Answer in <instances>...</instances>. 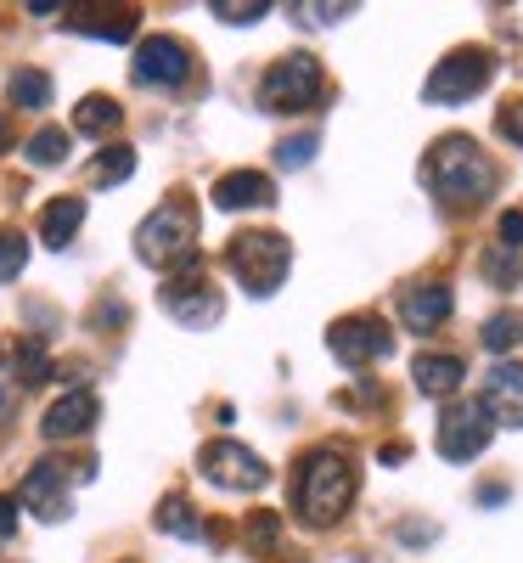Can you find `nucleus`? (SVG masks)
Here are the masks:
<instances>
[{
	"label": "nucleus",
	"instance_id": "obj_1",
	"mask_svg": "<svg viewBox=\"0 0 523 563\" xmlns=\"http://www.w3.org/2000/svg\"><path fill=\"white\" fill-rule=\"evenodd\" d=\"M349 496H355V462H349V451L315 445L299 462V474H293V507L304 512V525H315V530L338 525V512L349 507Z\"/></svg>",
	"mask_w": 523,
	"mask_h": 563
},
{
	"label": "nucleus",
	"instance_id": "obj_2",
	"mask_svg": "<svg viewBox=\"0 0 523 563\" xmlns=\"http://www.w3.org/2000/svg\"><path fill=\"white\" fill-rule=\"evenodd\" d=\"M422 180L434 186V198H445V203H485L496 192V164L485 158V147L472 135H445L427 147Z\"/></svg>",
	"mask_w": 523,
	"mask_h": 563
},
{
	"label": "nucleus",
	"instance_id": "obj_3",
	"mask_svg": "<svg viewBox=\"0 0 523 563\" xmlns=\"http://www.w3.org/2000/svg\"><path fill=\"white\" fill-rule=\"evenodd\" d=\"M135 254L153 271H192L198 265V209L186 198L158 203L135 231Z\"/></svg>",
	"mask_w": 523,
	"mask_h": 563
},
{
	"label": "nucleus",
	"instance_id": "obj_4",
	"mask_svg": "<svg viewBox=\"0 0 523 563\" xmlns=\"http://www.w3.org/2000/svg\"><path fill=\"white\" fill-rule=\"evenodd\" d=\"M225 260H231L236 282H243L254 299H270L293 271V243L281 238V231H243V238H231Z\"/></svg>",
	"mask_w": 523,
	"mask_h": 563
},
{
	"label": "nucleus",
	"instance_id": "obj_5",
	"mask_svg": "<svg viewBox=\"0 0 523 563\" xmlns=\"http://www.w3.org/2000/svg\"><path fill=\"white\" fill-rule=\"evenodd\" d=\"M315 97H321V63L310 52L276 57L259 79V108L265 113H299V108H315Z\"/></svg>",
	"mask_w": 523,
	"mask_h": 563
},
{
	"label": "nucleus",
	"instance_id": "obj_6",
	"mask_svg": "<svg viewBox=\"0 0 523 563\" xmlns=\"http://www.w3.org/2000/svg\"><path fill=\"white\" fill-rule=\"evenodd\" d=\"M490 74H496V57L490 52H479V45H456L445 63H434V74H427V85H422V97L439 102V108H456L467 97H479V90L490 85Z\"/></svg>",
	"mask_w": 523,
	"mask_h": 563
},
{
	"label": "nucleus",
	"instance_id": "obj_7",
	"mask_svg": "<svg viewBox=\"0 0 523 563\" xmlns=\"http://www.w3.org/2000/svg\"><path fill=\"white\" fill-rule=\"evenodd\" d=\"M198 467H203V479L220 485V490H265L270 485L265 456L248 451V445H236V440H209L198 451Z\"/></svg>",
	"mask_w": 523,
	"mask_h": 563
},
{
	"label": "nucleus",
	"instance_id": "obj_8",
	"mask_svg": "<svg viewBox=\"0 0 523 563\" xmlns=\"http://www.w3.org/2000/svg\"><path fill=\"white\" fill-rule=\"evenodd\" d=\"M326 350L338 355L344 366H371V361L394 355V333H389L383 316H344V321H332Z\"/></svg>",
	"mask_w": 523,
	"mask_h": 563
},
{
	"label": "nucleus",
	"instance_id": "obj_9",
	"mask_svg": "<svg viewBox=\"0 0 523 563\" xmlns=\"http://www.w3.org/2000/svg\"><path fill=\"white\" fill-rule=\"evenodd\" d=\"M490 434H496V422H490L485 400H461L439 422V456L445 462H472V456L490 445Z\"/></svg>",
	"mask_w": 523,
	"mask_h": 563
},
{
	"label": "nucleus",
	"instance_id": "obj_10",
	"mask_svg": "<svg viewBox=\"0 0 523 563\" xmlns=\"http://www.w3.org/2000/svg\"><path fill=\"white\" fill-rule=\"evenodd\" d=\"M130 74H135L141 85H164V90H175V85L192 79V52H186L175 34H153V40H141V45H135Z\"/></svg>",
	"mask_w": 523,
	"mask_h": 563
},
{
	"label": "nucleus",
	"instance_id": "obj_11",
	"mask_svg": "<svg viewBox=\"0 0 523 563\" xmlns=\"http://www.w3.org/2000/svg\"><path fill=\"white\" fill-rule=\"evenodd\" d=\"M164 310L180 327H214L220 321V294H214V282H203V276H169L164 282Z\"/></svg>",
	"mask_w": 523,
	"mask_h": 563
},
{
	"label": "nucleus",
	"instance_id": "obj_12",
	"mask_svg": "<svg viewBox=\"0 0 523 563\" xmlns=\"http://www.w3.org/2000/svg\"><path fill=\"white\" fill-rule=\"evenodd\" d=\"M18 501L34 512V519H45V525L68 519V479H63V462H34L29 479H23V490H18Z\"/></svg>",
	"mask_w": 523,
	"mask_h": 563
},
{
	"label": "nucleus",
	"instance_id": "obj_13",
	"mask_svg": "<svg viewBox=\"0 0 523 563\" xmlns=\"http://www.w3.org/2000/svg\"><path fill=\"white\" fill-rule=\"evenodd\" d=\"M456 310L450 288L445 282H416V288L400 294V321H405V333H434V327H445Z\"/></svg>",
	"mask_w": 523,
	"mask_h": 563
},
{
	"label": "nucleus",
	"instance_id": "obj_14",
	"mask_svg": "<svg viewBox=\"0 0 523 563\" xmlns=\"http://www.w3.org/2000/svg\"><path fill=\"white\" fill-rule=\"evenodd\" d=\"M485 411L507 429H523V366L518 361H501L485 372Z\"/></svg>",
	"mask_w": 523,
	"mask_h": 563
},
{
	"label": "nucleus",
	"instance_id": "obj_15",
	"mask_svg": "<svg viewBox=\"0 0 523 563\" xmlns=\"http://www.w3.org/2000/svg\"><path fill=\"white\" fill-rule=\"evenodd\" d=\"M265 203H276V186H270V175H259V169H231V175L214 180V209H225V214H236V209H265Z\"/></svg>",
	"mask_w": 523,
	"mask_h": 563
},
{
	"label": "nucleus",
	"instance_id": "obj_16",
	"mask_svg": "<svg viewBox=\"0 0 523 563\" xmlns=\"http://www.w3.org/2000/svg\"><path fill=\"white\" fill-rule=\"evenodd\" d=\"M97 395H90V389H74V395H63L52 411H45V422H40V429H45V440H79V434H90V429H97Z\"/></svg>",
	"mask_w": 523,
	"mask_h": 563
},
{
	"label": "nucleus",
	"instance_id": "obj_17",
	"mask_svg": "<svg viewBox=\"0 0 523 563\" xmlns=\"http://www.w3.org/2000/svg\"><path fill=\"white\" fill-rule=\"evenodd\" d=\"M79 225H85V198H52L40 209V243L45 249H68Z\"/></svg>",
	"mask_w": 523,
	"mask_h": 563
},
{
	"label": "nucleus",
	"instance_id": "obj_18",
	"mask_svg": "<svg viewBox=\"0 0 523 563\" xmlns=\"http://www.w3.org/2000/svg\"><path fill=\"white\" fill-rule=\"evenodd\" d=\"M411 372H416V389H422V395H456L461 378H467L461 355H416Z\"/></svg>",
	"mask_w": 523,
	"mask_h": 563
},
{
	"label": "nucleus",
	"instance_id": "obj_19",
	"mask_svg": "<svg viewBox=\"0 0 523 563\" xmlns=\"http://www.w3.org/2000/svg\"><path fill=\"white\" fill-rule=\"evenodd\" d=\"M153 525L164 530V536H180V541H203L209 530H203V519L192 512V501L186 496H164L158 501V512H153Z\"/></svg>",
	"mask_w": 523,
	"mask_h": 563
},
{
	"label": "nucleus",
	"instance_id": "obj_20",
	"mask_svg": "<svg viewBox=\"0 0 523 563\" xmlns=\"http://www.w3.org/2000/svg\"><path fill=\"white\" fill-rule=\"evenodd\" d=\"M7 97H12V108H29V113L52 108V74H40V68H18V74H12V85H7Z\"/></svg>",
	"mask_w": 523,
	"mask_h": 563
},
{
	"label": "nucleus",
	"instance_id": "obj_21",
	"mask_svg": "<svg viewBox=\"0 0 523 563\" xmlns=\"http://www.w3.org/2000/svg\"><path fill=\"white\" fill-rule=\"evenodd\" d=\"M119 119H124V108L113 97H85L74 108V130L79 135H108V130H119Z\"/></svg>",
	"mask_w": 523,
	"mask_h": 563
},
{
	"label": "nucleus",
	"instance_id": "obj_22",
	"mask_svg": "<svg viewBox=\"0 0 523 563\" xmlns=\"http://www.w3.org/2000/svg\"><path fill=\"white\" fill-rule=\"evenodd\" d=\"M68 29L97 34V40H130L135 34V12H74Z\"/></svg>",
	"mask_w": 523,
	"mask_h": 563
},
{
	"label": "nucleus",
	"instance_id": "obj_23",
	"mask_svg": "<svg viewBox=\"0 0 523 563\" xmlns=\"http://www.w3.org/2000/svg\"><path fill=\"white\" fill-rule=\"evenodd\" d=\"M479 339H485V350H490V355H507V350H518V344H523V316H518V310H501V316H490Z\"/></svg>",
	"mask_w": 523,
	"mask_h": 563
},
{
	"label": "nucleus",
	"instance_id": "obj_24",
	"mask_svg": "<svg viewBox=\"0 0 523 563\" xmlns=\"http://www.w3.org/2000/svg\"><path fill=\"white\" fill-rule=\"evenodd\" d=\"M68 158V130H40L34 141H29V164H40V169H52V164H63Z\"/></svg>",
	"mask_w": 523,
	"mask_h": 563
},
{
	"label": "nucleus",
	"instance_id": "obj_25",
	"mask_svg": "<svg viewBox=\"0 0 523 563\" xmlns=\"http://www.w3.org/2000/svg\"><path fill=\"white\" fill-rule=\"evenodd\" d=\"M29 265V238L23 231H0V282H18Z\"/></svg>",
	"mask_w": 523,
	"mask_h": 563
},
{
	"label": "nucleus",
	"instance_id": "obj_26",
	"mask_svg": "<svg viewBox=\"0 0 523 563\" xmlns=\"http://www.w3.org/2000/svg\"><path fill=\"white\" fill-rule=\"evenodd\" d=\"M130 175H135V153H130V147H102L97 180H102V186H119V180H130Z\"/></svg>",
	"mask_w": 523,
	"mask_h": 563
},
{
	"label": "nucleus",
	"instance_id": "obj_27",
	"mask_svg": "<svg viewBox=\"0 0 523 563\" xmlns=\"http://www.w3.org/2000/svg\"><path fill=\"white\" fill-rule=\"evenodd\" d=\"M18 378H23L29 389L52 378V361H45V350H40V344H23V350H18Z\"/></svg>",
	"mask_w": 523,
	"mask_h": 563
},
{
	"label": "nucleus",
	"instance_id": "obj_28",
	"mask_svg": "<svg viewBox=\"0 0 523 563\" xmlns=\"http://www.w3.org/2000/svg\"><path fill=\"white\" fill-rule=\"evenodd\" d=\"M220 23H259L270 7H265V0H254V7H248V0H214V7H209Z\"/></svg>",
	"mask_w": 523,
	"mask_h": 563
},
{
	"label": "nucleus",
	"instance_id": "obj_29",
	"mask_svg": "<svg viewBox=\"0 0 523 563\" xmlns=\"http://www.w3.org/2000/svg\"><path fill=\"white\" fill-rule=\"evenodd\" d=\"M485 271L501 282V288H518V276H523L518 260H512V249H490V254H485Z\"/></svg>",
	"mask_w": 523,
	"mask_h": 563
},
{
	"label": "nucleus",
	"instance_id": "obj_30",
	"mask_svg": "<svg viewBox=\"0 0 523 563\" xmlns=\"http://www.w3.org/2000/svg\"><path fill=\"white\" fill-rule=\"evenodd\" d=\"M310 158H315V135H299V141H281V147H276V164L281 169H299Z\"/></svg>",
	"mask_w": 523,
	"mask_h": 563
},
{
	"label": "nucleus",
	"instance_id": "obj_31",
	"mask_svg": "<svg viewBox=\"0 0 523 563\" xmlns=\"http://www.w3.org/2000/svg\"><path fill=\"white\" fill-rule=\"evenodd\" d=\"M496 124H501V135L512 141V147H523V97H518V102H507Z\"/></svg>",
	"mask_w": 523,
	"mask_h": 563
},
{
	"label": "nucleus",
	"instance_id": "obj_32",
	"mask_svg": "<svg viewBox=\"0 0 523 563\" xmlns=\"http://www.w3.org/2000/svg\"><path fill=\"white\" fill-rule=\"evenodd\" d=\"M501 249H512V254L523 249V209H507L501 214Z\"/></svg>",
	"mask_w": 523,
	"mask_h": 563
},
{
	"label": "nucleus",
	"instance_id": "obj_33",
	"mask_svg": "<svg viewBox=\"0 0 523 563\" xmlns=\"http://www.w3.org/2000/svg\"><path fill=\"white\" fill-rule=\"evenodd\" d=\"M293 12H304V18L321 23V29H326V23H338V18H349V7H293Z\"/></svg>",
	"mask_w": 523,
	"mask_h": 563
},
{
	"label": "nucleus",
	"instance_id": "obj_34",
	"mask_svg": "<svg viewBox=\"0 0 523 563\" xmlns=\"http://www.w3.org/2000/svg\"><path fill=\"white\" fill-rule=\"evenodd\" d=\"M18 536V496H0V541Z\"/></svg>",
	"mask_w": 523,
	"mask_h": 563
},
{
	"label": "nucleus",
	"instance_id": "obj_35",
	"mask_svg": "<svg viewBox=\"0 0 523 563\" xmlns=\"http://www.w3.org/2000/svg\"><path fill=\"white\" fill-rule=\"evenodd\" d=\"M254 541H276V512H259L254 519Z\"/></svg>",
	"mask_w": 523,
	"mask_h": 563
},
{
	"label": "nucleus",
	"instance_id": "obj_36",
	"mask_svg": "<svg viewBox=\"0 0 523 563\" xmlns=\"http://www.w3.org/2000/svg\"><path fill=\"white\" fill-rule=\"evenodd\" d=\"M405 456H411V445H405V440H394V445L377 451V462H405Z\"/></svg>",
	"mask_w": 523,
	"mask_h": 563
},
{
	"label": "nucleus",
	"instance_id": "obj_37",
	"mask_svg": "<svg viewBox=\"0 0 523 563\" xmlns=\"http://www.w3.org/2000/svg\"><path fill=\"white\" fill-rule=\"evenodd\" d=\"M479 501H485V507H496V501H507V485H485V490H479Z\"/></svg>",
	"mask_w": 523,
	"mask_h": 563
},
{
	"label": "nucleus",
	"instance_id": "obj_38",
	"mask_svg": "<svg viewBox=\"0 0 523 563\" xmlns=\"http://www.w3.org/2000/svg\"><path fill=\"white\" fill-rule=\"evenodd\" d=\"M7 147H12V119L0 113V153H7Z\"/></svg>",
	"mask_w": 523,
	"mask_h": 563
},
{
	"label": "nucleus",
	"instance_id": "obj_39",
	"mask_svg": "<svg viewBox=\"0 0 523 563\" xmlns=\"http://www.w3.org/2000/svg\"><path fill=\"white\" fill-rule=\"evenodd\" d=\"M0 411H7V384H0Z\"/></svg>",
	"mask_w": 523,
	"mask_h": 563
},
{
	"label": "nucleus",
	"instance_id": "obj_40",
	"mask_svg": "<svg viewBox=\"0 0 523 563\" xmlns=\"http://www.w3.org/2000/svg\"><path fill=\"white\" fill-rule=\"evenodd\" d=\"M124 563H135V558H124Z\"/></svg>",
	"mask_w": 523,
	"mask_h": 563
}]
</instances>
